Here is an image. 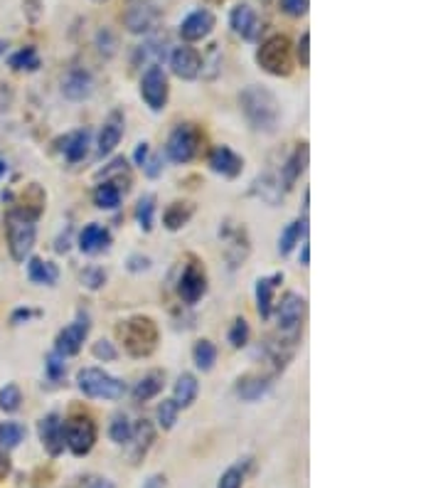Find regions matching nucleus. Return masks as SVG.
<instances>
[{"instance_id":"0eeeda50","label":"nucleus","mask_w":443,"mask_h":488,"mask_svg":"<svg viewBox=\"0 0 443 488\" xmlns=\"http://www.w3.org/2000/svg\"><path fill=\"white\" fill-rule=\"evenodd\" d=\"M200 143H203V133L194 123H180L173 129V133L167 136L166 150L170 160L176 163H190V160L197 156L200 150Z\"/></svg>"},{"instance_id":"603ef678","label":"nucleus","mask_w":443,"mask_h":488,"mask_svg":"<svg viewBox=\"0 0 443 488\" xmlns=\"http://www.w3.org/2000/svg\"><path fill=\"white\" fill-rule=\"evenodd\" d=\"M295 55H298V62H301L303 69L311 65V32H303V35H301L298 48H295Z\"/></svg>"},{"instance_id":"a19ab883","label":"nucleus","mask_w":443,"mask_h":488,"mask_svg":"<svg viewBox=\"0 0 443 488\" xmlns=\"http://www.w3.org/2000/svg\"><path fill=\"white\" fill-rule=\"evenodd\" d=\"M177 414H180V407H177L173 400H163V402L158 404V424H160V429L163 432H170L177 422Z\"/></svg>"},{"instance_id":"ea45409f","label":"nucleus","mask_w":443,"mask_h":488,"mask_svg":"<svg viewBox=\"0 0 443 488\" xmlns=\"http://www.w3.org/2000/svg\"><path fill=\"white\" fill-rule=\"evenodd\" d=\"M193 360H194V366L200 367L203 373H210L214 367V363H217V348H214L212 340H197L193 348Z\"/></svg>"},{"instance_id":"e2e57ef3","label":"nucleus","mask_w":443,"mask_h":488,"mask_svg":"<svg viewBox=\"0 0 443 488\" xmlns=\"http://www.w3.org/2000/svg\"><path fill=\"white\" fill-rule=\"evenodd\" d=\"M5 50H8V45H5V42H3V40H0V57L5 55Z\"/></svg>"},{"instance_id":"72a5a7b5","label":"nucleus","mask_w":443,"mask_h":488,"mask_svg":"<svg viewBox=\"0 0 443 488\" xmlns=\"http://www.w3.org/2000/svg\"><path fill=\"white\" fill-rule=\"evenodd\" d=\"M251 195H258L264 203H268V205H276L278 200H281V178L271 176V173L261 176V178H257V183H254Z\"/></svg>"},{"instance_id":"f704fd0d","label":"nucleus","mask_w":443,"mask_h":488,"mask_svg":"<svg viewBox=\"0 0 443 488\" xmlns=\"http://www.w3.org/2000/svg\"><path fill=\"white\" fill-rule=\"evenodd\" d=\"M308 232V220H295V222H291V225L281 232V237H278V254L281 257H288V254L294 252V247L298 242H301V237Z\"/></svg>"},{"instance_id":"6e6552de","label":"nucleus","mask_w":443,"mask_h":488,"mask_svg":"<svg viewBox=\"0 0 443 488\" xmlns=\"http://www.w3.org/2000/svg\"><path fill=\"white\" fill-rule=\"evenodd\" d=\"M96 444V424L89 417H72L65 422V447L74 456H86Z\"/></svg>"},{"instance_id":"c9c22d12","label":"nucleus","mask_w":443,"mask_h":488,"mask_svg":"<svg viewBox=\"0 0 443 488\" xmlns=\"http://www.w3.org/2000/svg\"><path fill=\"white\" fill-rule=\"evenodd\" d=\"M121 200H123V193H121L113 183L102 180V183L94 188V205L99 207V210H116V207L121 205Z\"/></svg>"},{"instance_id":"3c124183","label":"nucleus","mask_w":443,"mask_h":488,"mask_svg":"<svg viewBox=\"0 0 443 488\" xmlns=\"http://www.w3.org/2000/svg\"><path fill=\"white\" fill-rule=\"evenodd\" d=\"M69 488H116L113 486V481L104 479V476H82V479H77Z\"/></svg>"},{"instance_id":"2eb2a0df","label":"nucleus","mask_w":443,"mask_h":488,"mask_svg":"<svg viewBox=\"0 0 443 488\" xmlns=\"http://www.w3.org/2000/svg\"><path fill=\"white\" fill-rule=\"evenodd\" d=\"M203 65H204L203 55H200L194 48H190V45H180V48H176L170 52V69H173V75L185 79V82L197 79L200 72H203Z\"/></svg>"},{"instance_id":"f8f14e48","label":"nucleus","mask_w":443,"mask_h":488,"mask_svg":"<svg viewBox=\"0 0 443 488\" xmlns=\"http://www.w3.org/2000/svg\"><path fill=\"white\" fill-rule=\"evenodd\" d=\"M222 242H224V257L230 262L231 269H237L241 264L247 262L249 257V237H247V230L241 225H231V222H224L220 230Z\"/></svg>"},{"instance_id":"1a4fd4ad","label":"nucleus","mask_w":443,"mask_h":488,"mask_svg":"<svg viewBox=\"0 0 443 488\" xmlns=\"http://www.w3.org/2000/svg\"><path fill=\"white\" fill-rule=\"evenodd\" d=\"M170 96V86H167V77L163 67H148L143 77H140V99L146 102L150 112H163Z\"/></svg>"},{"instance_id":"39448f33","label":"nucleus","mask_w":443,"mask_h":488,"mask_svg":"<svg viewBox=\"0 0 443 488\" xmlns=\"http://www.w3.org/2000/svg\"><path fill=\"white\" fill-rule=\"evenodd\" d=\"M77 385H79L84 397H89V400H111V402H116L126 394V385L121 383L119 377L109 375L102 367H82L77 373Z\"/></svg>"},{"instance_id":"4d7b16f0","label":"nucleus","mask_w":443,"mask_h":488,"mask_svg":"<svg viewBox=\"0 0 443 488\" xmlns=\"http://www.w3.org/2000/svg\"><path fill=\"white\" fill-rule=\"evenodd\" d=\"M143 488H167V479L163 474H153V476H148Z\"/></svg>"},{"instance_id":"393cba45","label":"nucleus","mask_w":443,"mask_h":488,"mask_svg":"<svg viewBox=\"0 0 443 488\" xmlns=\"http://www.w3.org/2000/svg\"><path fill=\"white\" fill-rule=\"evenodd\" d=\"M284 282V274L276 272L271 276H261L257 282V311L261 319H268L271 311H274V292H276L278 284Z\"/></svg>"},{"instance_id":"f03ea898","label":"nucleus","mask_w":443,"mask_h":488,"mask_svg":"<svg viewBox=\"0 0 443 488\" xmlns=\"http://www.w3.org/2000/svg\"><path fill=\"white\" fill-rule=\"evenodd\" d=\"M42 212H37L32 207L18 205L8 210L5 215V235H8L10 257L15 262H25L32 252L37 239V220Z\"/></svg>"},{"instance_id":"09e8293b","label":"nucleus","mask_w":443,"mask_h":488,"mask_svg":"<svg viewBox=\"0 0 443 488\" xmlns=\"http://www.w3.org/2000/svg\"><path fill=\"white\" fill-rule=\"evenodd\" d=\"M96 48H99V52H102L104 57H111L116 52V38H113L111 30L104 28L96 32Z\"/></svg>"},{"instance_id":"7ed1b4c3","label":"nucleus","mask_w":443,"mask_h":488,"mask_svg":"<svg viewBox=\"0 0 443 488\" xmlns=\"http://www.w3.org/2000/svg\"><path fill=\"white\" fill-rule=\"evenodd\" d=\"M116 333H119L121 343H123V350L131 357L153 356L158 340H160L158 323L150 316H131V319L121 321Z\"/></svg>"},{"instance_id":"412c9836","label":"nucleus","mask_w":443,"mask_h":488,"mask_svg":"<svg viewBox=\"0 0 443 488\" xmlns=\"http://www.w3.org/2000/svg\"><path fill=\"white\" fill-rule=\"evenodd\" d=\"M308 156H311V150H308V143H298L294 149V153L288 156L286 163L281 166V173H278V178H281V185L284 190H291L298 183V178L303 176L305 168H308Z\"/></svg>"},{"instance_id":"f3484780","label":"nucleus","mask_w":443,"mask_h":488,"mask_svg":"<svg viewBox=\"0 0 443 488\" xmlns=\"http://www.w3.org/2000/svg\"><path fill=\"white\" fill-rule=\"evenodd\" d=\"M214 13L207 8L193 10L187 18L180 23V38L185 42H200V40L210 38V32L214 30Z\"/></svg>"},{"instance_id":"9b49d317","label":"nucleus","mask_w":443,"mask_h":488,"mask_svg":"<svg viewBox=\"0 0 443 488\" xmlns=\"http://www.w3.org/2000/svg\"><path fill=\"white\" fill-rule=\"evenodd\" d=\"M89 329H92L89 316H86V313H79V316L74 319V323H69L67 329H62L57 333L55 353H59L62 357L77 356V353L82 350L86 336H89Z\"/></svg>"},{"instance_id":"49530a36","label":"nucleus","mask_w":443,"mask_h":488,"mask_svg":"<svg viewBox=\"0 0 443 488\" xmlns=\"http://www.w3.org/2000/svg\"><path fill=\"white\" fill-rule=\"evenodd\" d=\"M82 284L86 289L96 292V289H102L104 284H106V272L99 269V267H86L82 272Z\"/></svg>"},{"instance_id":"de8ad7c7","label":"nucleus","mask_w":443,"mask_h":488,"mask_svg":"<svg viewBox=\"0 0 443 488\" xmlns=\"http://www.w3.org/2000/svg\"><path fill=\"white\" fill-rule=\"evenodd\" d=\"M278 5L288 18H303L308 8H311V0H278Z\"/></svg>"},{"instance_id":"0e129e2a","label":"nucleus","mask_w":443,"mask_h":488,"mask_svg":"<svg viewBox=\"0 0 443 488\" xmlns=\"http://www.w3.org/2000/svg\"><path fill=\"white\" fill-rule=\"evenodd\" d=\"M94 3H104V0H94Z\"/></svg>"},{"instance_id":"f257e3e1","label":"nucleus","mask_w":443,"mask_h":488,"mask_svg":"<svg viewBox=\"0 0 443 488\" xmlns=\"http://www.w3.org/2000/svg\"><path fill=\"white\" fill-rule=\"evenodd\" d=\"M240 109L244 119L254 131L274 133L281 119V106L274 92H268L267 86L249 85L240 95Z\"/></svg>"},{"instance_id":"c85d7f7f","label":"nucleus","mask_w":443,"mask_h":488,"mask_svg":"<svg viewBox=\"0 0 443 488\" xmlns=\"http://www.w3.org/2000/svg\"><path fill=\"white\" fill-rule=\"evenodd\" d=\"M197 393H200V383L193 373H183L177 377L176 387H173V402L180 407V410H187L190 404L197 400Z\"/></svg>"},{"instance_id":"423d86ee","label":"nucleus","mask_w":443,"mask_h":488,"mask_svg":"<svg viewBox=\"0 0 443 488\" xmlns=\"http://www.w3.org/2000/svg\"><path fill=\"white\" fill-rule=\"evenodd\" d=\"M303 321H305L303 296L295 292L284 294V299H281V303H278V309H276L278 336L298 343V340H301V330H303Z\"/></svg>"},{"instance_id":"20e7f679","label":"nucleus","mask_w":443,"mask_h":488,"mask_svg":"<svg viewBox=\"0 0 443 488\" xmlns=\"http://www.w3.org/2000/svg\"><path fill=\"white\" fill-rule=\"evenodd\" d=\"M257 65L271 77H291L294 72V45L286 35H271L257 50Z\"/></svg>"},{"instance_id":"c756f323","label":"nucleus","mask_w":443,"mask_h":488,"mask_svg":"<svg viewBox=\"0 0 443 488\" xmlns=\"http://www.w3.org/2000/svg\"><path fill=\"white\" fill-rule=\"evenodd\" d=\"M160 59H166V42H160V40H146L133 52V65H146V69L160 67Z\"/></svg>"},{"instance_id":"864d4df0","label":"nucleus","mask_w":443,"mask_h":488,"mask_svg":"<svg viewBox=\"0 0 443 488\" xmlns=\"http://www.w3.org/2000/svg\"><path fill=\"white\" fill-rule=\"evenodd\" d=\"M160 163H163V158H160V156H153V153L148 156L146 166H143V173H146L148 178H158V176L163 173V166H160Z\"/></svg>"},{"instance_id":"680f3d73","label":"nucleus","mask_w":443,"mask_h":488,"mask_svg":"<svg viewBox=\"0 0 443 488\" xmlns=\"http://www.w3.org/2000/svg\"><path fill=\"white\" fill-rule=\"evenodd\" d=\"M5 173H8V160L0 158V178H3V176H5Z\"/></svg>"},{"instance_id":"79ce46f5","label":"nucleus","mask_w":443,"mask_h":488,"mask_svg":"<svg viewBox=\"0 0 443 488\" xmlns=\"http://www.w3.org/2000/svg\"><path fill=\"white\" fill-rule=\"evenodd\" d=\"M20 404H23V393H20L18 385H5L3 390H0V410L5 414H13L18 412Z\"/></svg>"},{"instance_id":"473e14b6","label":"nucleus","mask_w":443,"mask_h":488,"mask_svg":"<svg viewBox=\"0 0 443 488\" xmlns=\"http://www.w3.org/2000/svg\"><path fill=\"white\" fill-rule=\"evenodd\" d=\"M251 469V456H244L237 464H231L230 469L224 471L217 481V488H241L247 481V474Z\"/></svg>"},{"instance_id":"a18cd8bd","label":"nucleus","mask_w":443,"mask_h":488,"mask_svg":"<svg viewBox=\"0 0 443 488\" xmlns=\"http://www.w3.org/2000/svg\"><path fill=\"white\" fill-rule=\"evenodd\" d=\"M45 373L47 377L52 380V383H57V380H62V377L67 375V363L65 357L59 356V353H50V356L45 357Z\"/></svg>"},{"instance_id":"58836bf2","label":"nucleus","mask_w":443,"mask_h":488,"mask_svg":"<svg viewBox=\"0 0 443 488\" xmlns=\"http://www.w3.org/2000/svg\"><path fill=\"white\" fill-rule=\"evenodd\" d=\"M28 437V429L20 422H3L0 424V449L10 451L18 449L20 444Z\"/></svg>"},{"instance_id":"4468645a","label":"nucleus","mask_w":443,"mask_h":488,"mask_svg":"<svg viewBox=\"0 0 443 488\" xmlns=\"http://www.w3.org/2000/svg\"><path fill=\"white\" fill-rule=\"evenodd\" d=\"M37 432H40V441L50 456H59L65 451V420L59 414H45L37 424Z\"/></svg>"},{"instance_id":"a211bd4d","label":"nucleus","mask_w":443,"mask_h":488,"mask_svg":"<svg viewBox=\"0 0 443 488\" xmlns=\"http://www.w3.org/2000/svg\"><path fill=\"white\" fill-rule=\"evenodd\" d=\"M123 131H126V119H123V113L121 112H111L109 119L104 122L102 131H99V141H96V153H99V158L104 156H109L116 150V146L123 139Z\"/></svg>"},{"instance_id":"5fc2aeb1","label":"nucleus","mask_w":443,"mask_h":488,"mask_svg":"<svg viewBox=\"0 0 443 488\" xmlns=\"http://www.w3.org/2000/svg\"><path fill=\"white\" fill-rule=\"evenodd\" d=\"M148 267H150V259H148V257H140V254H133V257H129L131 272H143V269H148Z\"/></svg>"},{"instance_id":"6ab92c4d","label":"nucleus","mask_w":443,"mask_h":488,"mask_svg":"<svg viewBox=\"0 0 443 488\" xmlns=\"http://www.w3.org/2000/svg\"><path fill=\"white\" fill-rule=\"evenodd\" d=\"M62 95L69 102H84L94 95V77L84 67H74L62 79Z\"/></svg>"},{"instance_id":"2f4dec72","label":"nucleus","mask_w":443,"mask_h":488,"mask_svg":"<svg viewBox=\"0 0 443 488\" xmlns=\"http://www.w3.org/2000/svg\"><path fill=\"white\" fill-rule=\"evenodd\" d=\"M102 178L106 180V183H113V185H116L123 195L129 193L131 183H133V180H131L129 163H126L123 158H116L111 166H106V168L102 170Z\"/></svg>"},{"instance_id":"a878e982","label":"nucleus","mask_w":443,"mask_h":488,"mask_svg":"<svg viewBox=\"0 0 443 488\" xmlns=\"http://www.w3.org/2000/svg\"><path fill=\"white\" fill-rule=\"evenodd\" d=\"M89 146H92V131L89 129H79L72 131L62 141V153L69 163H79L89 156Z\"/></svg>"},{"instance_id":"4be33fe9","label":"nucleus","mask_w":443,"mask_h":488,"mask_svg":"<svg viewBox=\"0 0 443 488\" xmlns=\"http://www.w3.org/2000/svg\"><path fill=\"white\" fill-rule=\"evenodd\" d=\"M210 168L217 173V176H224V178H237L244 168V158L237 156L230 146H214L210 150Z\"/></svg>"},{"instance_id":"ddd939ff","label":"nucleus","mask_w":443,"mask_h":488,"mask_svg":"<svg viewBox=\"0 0 443 488\" xmlns=\"http://www.w3.org/2000/svg\"><path fill=\"white\" fill-rule=\"evenodd\" d=\"M177 294L187 306H194L197 301L203 299L207 294V274H204L203 264L194 262V259L190 264H185L183 274L177 279Z\"/></svg>"},{"instance_id":"13d9d810","label":"nucleus","mask_w":443,"mask_h":488,"mask_svg":"<svg viewBox=\"0 0 443 488\" xmlns=\"http://www.w3.org/2000/svg\"><path fill=\"white\" fill-rule=\"evenodd\" d=\"M32 316H37V311H30V309H18L15 313H13V323L18 326L20 321H28L32 319Z\"/></svg>"},{"instance_id":"aec40b11","label":"nucleus","mask_w":443,"mask_h":488,"mask_svg":"<svg viewBox=\"0 0 443 488\" xmlns=\"http://www.w3.org/2000/svg\"><path fill=\"white\" fill-rule=\"evenodd\" d=\"M231 30L240 35L241 40H257L258 35V15L257 10L251 8V3H237L230 13Z\"/></svg>"},{"instance_id":"8fccbe9b","label":"nucleus","mask_w":443,"mask_h":488,"mask_svg":"<svg viewBox=\"0 0 443 488\" xmlns=\"http://www.w3.org/2000/svg\"><path fill=\"white\" fill-rule=\"evenodd\" d=\"M92 353H94V357H99V360H104V363H109V360H116V356H119L116 346H113V343H109V340H104V339L94 343Z\"/></svg>"},{"instance_id":"e433bc0d","label":"nucleus","mask_w":443,"mask_h":488,"mask_svg":"<svg viewBox=\"0 0 443 488\" xmlns=\"http://www.w3.org/2000/svg\"><path fill=\"white\" fill-rule=\"evenodd\" d=\"M133 215H136V222L143 232H150L153 230V222H156V195H146L139 197V203H136V210H133Z\"/></svg>"},{"instance_id":"bf43d9fd","label":"nucleus","mask_w":443,"mask_h":488,"mask_svg":"<svg viewBox=\"0 0 443 488\" xmlns=\"http://www.w3.org/2000/svg\"><path fill=\"white\" fill-rule=\"evenodd\" d=\"M8 471H10V461H8V456L3 454V449H0V479H3V476H8Z\"/></svg>"},{"instance_id":"9d476101","label":"nucleus","mask_w":443,"mask_h":488,"mask_svg":"<svg viewBox=\"0 0 443 488\" xmlns=\"http://www.w3.org/2000/svg\"><path fill=\"white\" fill-rule=\"evenodd\" d=\"M158 20H160V10L153 0H136L123 13V28L129 30L131 35H146L156 28Z\"/></svg>"},{"instance_id":"bb28decb","label":"nucleus","mask_w":443,"mask_h":488,"mask_svg":"<svg viewBox=\"0 0 443 488\" xmlns=\"http://www.w3.org/2000/svg\"><path fill=\"white\" fill-rule=\"evenodd\" d=\"M28 279L32 284H40V286H55L57 279H59V269H57V264L32 257V259H28Z\"/></svg>"},{"instance_id":"b1692460","label":"nucleus","mask_w":443,"mask_h":488,"mask_svg":"<svg viewBox=\"0 0 443 488\" xmlns=\"http://www.w3.org/2000/svg\"><path fill=\"white\" fill-rule=\"evenodd\" d=\"M271 385H274V377L271 375H254V373H249V375H241L237 380V394L244 402H257V400H261L271 390Z\"/></svg>"},{"instance_id":"7c9ffc66","label":"nucleus","mask_w":443,"mask_h":488,"mask_svg":"<svg viewBox=\"0 0 443 488\" xmlns=\"http://www.w3.org/2000/svg\"><path fill=\"white\" fill-rule=\"evenodd\" d=\"M194 215V205L193 203H173V205H167V210L163 212V225L170 232H177V230H183Z\"/></svg>"},{"instance_id":"cd10ccee","label":"nucleus","mask_w":443,"mask_h":488,"mask_svg":"<svg viewBox=\"0 0 443 488\" xmlns=\"http://www.w3.org/2000/svg\"><path fill=\"white\" fill-rule=\"evenodd\" d=\"M163 385H166V373L150 370V373L140 377L136 387H133V400H136V402H148V400H153V397L163 390Z\"/></svg>"},{"instance_id":"37998d69","label":"nucleus","mask_w":443,"mask_h":488,"mask_svg":"<svg viewBox=\"0 0 443 488\" xmlns=\"http://www.w3.org/2000/svg\"><path fill=\"white\" fill-rule=\"evenodd\" d=\"M131 429H133V424L126 414H116L113 417V422L109 424V437L113 444H126L131 437Z\"/></svg>"},{"instance_id":"c03bdc74","label":"nucleus","mask_w":443,"mask_h":488,"mask_svg":"<svg viewBox=\"0 0 443 488\" xmlns=\"http://www.w3.org/2000/svg\"><path fill=\"white\" fill-rule=\"evenodd\" d=\"M249 336H251V329L249 323H247V319H237L234 323H231L230 329V346L231 348H244L247 343H249Z\"/></svg>"},{"instance_id":"052dcab7","label":"nucleus","mask_w":443,"mask_h":488,"mask_svg":"<svg viewBox=\"0 0 443 488\" xmlns=\"http://www.w3.org/2000/svg\"><path fill=\"white\" fill-rule=\"evenodd\" d=\"M301 264H303V267L311 264V247H308V242H303V249H301Z\"/></svg>"},{"instance_id":"4c0bfd02","label":"nucleus","mask_w":443,"mask_h":488,"mask_svg":"<svg viewBox=\"0 0 443 488\" xmlns=\"http://www.w3.org/2000/svg\"><path fill=\"white\" fill-rule=\"evenodd\" d=\"M8 65L15 69V72H37L42 59H40V52L35 48H23L18 52H13L8 59Z\"/></svg>"},{"instance_id":"dca6fc26","label":"nucleus","mask_w":443,"mask_h":488,"mask_svg":"<svg viewBox=\"0 0 443 488\" xmlns=\"http://www.w3.org/2000/svg\"><path fill=\"white\" fill-rule=\"evenodd\" d=\"M153 441H156V429H153V424L148 422V420H139V422L133 424V429H131V437L126 441V456H129V464H140V461L146 459L148 451L153 447Z\"/></svg>"},{"instance_id":"5701e85b","label":"nucleus","mask_w":443,"mask_h":488,"mask_svg":"<svg viewBox=\"0 0 443 488\" xmlns=\"http://www.w3.org/2000/svg\"><path fill=\"white\" fill-rule=\"evenodd\" d=\"M111 247V232L109 227L99 225V222H92V225H86L79 232V249L84 254H99L104 249H109Z\"/></svg>"},{"instance_id":"6e6d98bb","label":"nucleus","mask_w":443,"mask_h":488,"mask_svg":"<svg viewBox=\"0 0 443 488\" xmlns=\"http://www.w3.org/2000/svg\"><path fill=\"white\" fill-rule=\"evenodd\" d=\"M148 156H150V146H148L146 141L139 143V146H136V153H133V160H136V166H139V168L146 166Z\"/></svg>"}]
</instances>
